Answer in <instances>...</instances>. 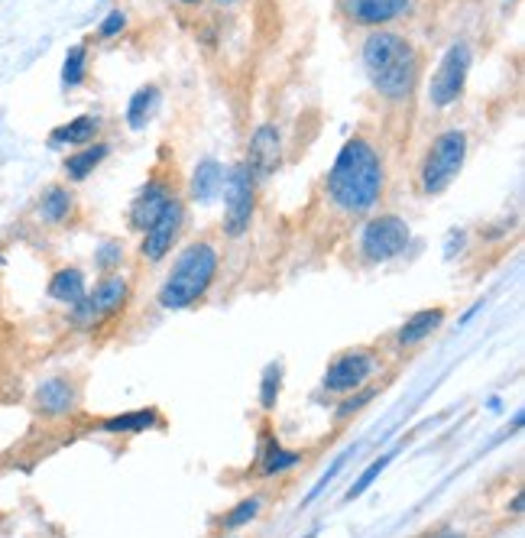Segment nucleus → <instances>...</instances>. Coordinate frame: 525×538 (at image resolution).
<instances>
[{
  "label": "nucleus",
  "mask_w": 525,
  "mask_h": 538,
  "mask_svg": "<svg viewBox=\"0 0 525 538\" xmlns=\"http://www.w3.org/2000/svg\"><path fill=\"white\" fill-rule=\"evenodd\" d=\"M360 62L370 88L389 104L412 101L422 78V52L396 30H370L360 46Z\"/></svg>",
  "instance_id": "f03ea898"
},
{
  "label": "nucleus",
  "mask_w": 525,
  "mask_h": 538,
  "mask_svg": "<svg viewBox=\"0 0 525 538\" xmlns=\"http://www.w3.org/2000/svg\"><path fill=\"white\" fill-rule=\"evenodd\" d=\"M88 78V46L85 43H75L65 52V62H62V88L72 91L78 85H85Z\"/></svg>",
  "instance_id": "b1692460"
},
{
  "label": "nucleus",
  "mask_w": 525,
  "mask_h": 538,
  "mask_svg": "<svg viewBox=\"0 0 525 538\" xmlns=\"http://www.w3.org/2000/svg\"><path fill=\"white\" fill-rule=\"evenodd\" d=\"M302 464V454L299 451H289V448H282L276 438H269L263 451H260V477H282L286 470L292 467H299Z\"/></svg>",
  "instance_id": "5701e85b"
},
{
  "label": "nucleus",
  "mask_w": 525,
  "mask_h": 538,
  "mask_svg": "<svg viewBox=\"0 0 525 538\" xmlns=\"http://www.w3.org/2000/svg\"><path fill=\"white\" fill-rule=\"evenodd\" d=\"M175 4H182V7H201L205 0H175Z\"/></svg>",
  "instance_id": "2f4dec72"
},
{
  "label": "nucleus",
  "mask_w": 525,
  "mask_h": 538,
  "mask_svg": "<svg viewBox=\"0 0 525 538\" xmlns=\"http://www.w3.org/2000/svg\"><path fill=\"white\" fill-rule=\"evenodd\" d=\"M282 163V133L276 124H260L253 130V137L247 143V169L253 172V179L263 182L269 179Z\"/></svg>",
  "instance_id": "f8f14e48"
},
{
  "label": "nucleus",
  "mask_w": 525,
  "mask_h": 538,
  "mask_svg": "<svg viewBox=\"0 0 525 538\" xmlns=\"http://www.w3.org/2000/svg\"><path fill=\"white\" fill-rule=\"evenodd\" d=\"M224 172L227 169L218 163V159H201L192 172V182H188V195H192V201H198V205H211L224 188Z\"/></svg>",
  "instance_id": "f3484780"
},
{
  "label": "nucleus",
  "mask_w": 525,
  "mask_h": 538,
  "mask_svg": "<svg viewBox=\"0 0 525 538\" xmlns=\"http://www.w3.org/2000/svg\"><path fill=\"white\" fill-rule=\"evenodd\" d=\"M46 292H49L52 302H62V305L72 308L75 302H82L88 295V279H85V273L78 266H62V269L52 273Z\"/></svg>",
  "instance_id": "6ab92c4d"
},
{
  "label": "nucleus",
  "mask_w": 525,
  "mask_h": 538,
  "mask_svg": "<svg viewBox=\"0 0 525 538\" xmlns=\"http://www.w3.org/2000/svg\"><path fill=\"white\" fill-rule=\"evenodd\" d=\"M185 218H188L185 201H182L179 195H172V198L166 201V208L159 211V218L140 234V257H143L146 263L166 260L169 250H172V244L182 237Z\"/></svg>",
  "instance_id": "1a4fd4ad"
},
{
  "label": "nucleus",
  "mask_w": 525,
  "mask_h": 538,
  "mask_svg": "<svg viewBox=\"0 0 525 538\" xmlns=\"http://www.w3.org/2000/svg\"><path fill=\"white\" fill-rule=\"evenodd\" d=\"M389 461H393V454H383L380 461H373V464H370L367 470H363V474H360V480L354 483V487L347 490V500H354V496H363V493H367V487H370V483H373L376 477L383 474V470H386V464H389Z\"/></svg>",
  "instance_id": "cd10ccee"
},
{
  "label": "nucleus",
  "mask_w": 525,
  "mask_h": 538,
  "mask_svg": "<svg viewBox=\"0 0 525 538\" xmlns=\"http://www.w3.org/2000/svg\"><path fill=\"white\" fill-rule=\"evenodd\" d=\"M124 30H127V13L124 10H111L98 26V39H101V43H107V39H117Z\"/></svg>",
  "instance_id": "c85d7f7f"
},
{
  "label": "nucleus",
  "mask_w": 525,
  "mask_h": 538,
  "mask_svg": "<svg viewBox=\"0 0 525 538\" xmlns=\"http://www.w3.org/2000/svg\"><path fill=\"white\" fill-rule=\"evenodd\" d=\"M94 263H98L101 273H114V269H120V263H124V244H117V240H104V244L98 247V253H94Z\"/></svg>",
  "instance_id": "bb28decb"
},
{
  "label": "nucleus",
  "mask_w": 525,
  "mask_h": 538,
  "mask_svg": "<svg viewBox=\"0 0 525 538\" xmlns=\"http://www.w3.org/2000/svg\"><path fill=\"white\" fill-rule=\"evenodd\" d=\"M221 269L218 247L211 240H198V244H188L179 257H175L169 276L163 279V286L156 292V302L166 308V312H182V308H192L208 295Z\"/></svg>",
  "instance_id": "7ed1b4c3"
},
{
  "label": "nucleus",
  "mask_w": 525,
  "mask_h": 538,
  "mask_svg": "<svg viewBox=\"0 0 525 538\" xmlns=\"http://www.w3.org/2000/svg\"><path fill=\"white\" fill-rule=\"evenodd\" d=\"M75 214V195L65 185H49L36 201V218L46 227H62L69 224Z\"/></svg>",
  "instance_id": "dca6fc26"
},
{
  "label": "nucleus",
  "mask_w": 525,
  "mask_h": 538,
  "mask_svg": "<svg viewBox=\"0 0 525 538\" xmlns=\"http://www.w3.org/2000/svg\"><path fill=\"white\" fill-rule=\"evenodd\" d=\"M166 419L156 409H137V412H124L114 415V419H104L101 428L114 435H133V432H146V428H163Z\"/></svg>",
  "instance_id": "4be33fe9"
},
{
  "label": "nucleus",
  "mask_w": 525,
  "mask_h": 538,
  "mask_svg": "<svg viewBox=\"0 0 525 538\" xmlns=\"http://www.w3.org/2000/svg\"><path fill=\"white\" fill-rule=\"evenodd\" d=\"M159 104H163V94H159L156 85H143L140 91H133V98L127 101V127L146 130L159 114Z\"/></svg>",
  "instance_id": "412c9836"
},
{
  "label": "nucleus",
  "mask_w": 525,
  "mask_h": 538,
  "mask_svg": "<svg viewBox=\"0 0 525 538\" xmlns=\"http://www.w3.org/2000/svg\"><path fill=\"white\" fill-rule=\"evenodd\" d=\"M464 163H467V130L461 127L441 130L438 137L428 143V150L419 163V192L428 198L448 192L454 179L461 176Z\"/></svg>",
  "instance_id": "20e7f679"
},
{
  "label": "nucleus",
  "mask_w": 525,
  "mask_h": 538,
  "mask_svg": "<svg viewBox=\"0 0 525 538\" xmlns=\"http://www.w3.org/2000/svg\"><path fill=\"white\" fill-rule=\"evenodd\" d=\"M263 509V496H247V500H240L237 506H231L227 513L221 516V532L227 535V532H237V529H244V526H250L253 519H257V513Z\"/></svg>",
  "instance_id": "393cba45"
},
{
  "label": "nucleus",
  "mask_w": 525,
  "mask_h": 538,
  "mask_svg": "<svg viewBox=\"0 0 525 538\" xmlns=\"http://www.w3.org/2000/svg\"><path fill=\"white\" fill-rule=\"evenodd\" d=\"M221 538H234V535H221Z\"/></svg>",
  "instance_id": "72a5a7b5"
},
{
  "label": "nucleus",
  "mask_w": 525,
  "mask_h": 538,
  "mask_svg": "<svg viewBox=\"0 0 525 538\" xmlns=\"http://www.w3.org/2000/svg\"><path fill=\"white\" fill-rule=\"evenodd\" d=\"M386 192V163L367 137H350L325 176V195L347 218L370 214Z\"/></svg>",
  "instance_id": "f257e3e1"
},
{
  "label": "nucleus",
  "mask_w": 525,
  "mask_h": 538,
  "mask_svg": "<svg viewBox=\"0 0 525 538\" xmlns=\"http://www.w3.org/2000/svg\"><path fill=\"white\" fill-rule=\"evenodd\" d=\"M218 4H221V7H234V4H237V0H218Z\"/></svg>",
  "instance_id": "473e14b6"
},
{
  "label": "nucleus",
  "mask_w": 525,
  "mask_h": 538,
  "mask_svg": "<svg viewBox=\"0 0 525 538\" xmlns=\"http://www.w3.org/2000/svg\"><path fill=\"white\" fill-rule=\"evenodd\" d=\"M432 538H467V535H457V532H451V529H444V532H438V535H432Z\"/></svg>",
  "instance_id": "7c9ffc66"
},
{
  "label": "nucleus",
  "mask_w": 525,
  "mask_h": 538,
  "mask_svg": "<svg viewBox=\"0 0 525 538\" xmlns=\"http://www.w3.org/2000/svg\"><path fill=\"white\" fill-rule=\"evenodd\" d=\"M412 244V227L406 218L399 214H376L357 237V253H360V263L367 266H380L389 263L406 253V247Z\"/></svg>",
  "instance_id": "39448f33"
},
{
  "label": "nucleus",
  "mask_w": 525,
  "mask_h": 538,
  "mask_svg": "<svg viewBox=\"0 0 525 538\" xmlns=\"http://www.w3.org/2000/svg\"><path fill=\"white\" fill-rule=\"evenodd\" d=\"M376 396V389H354V396H350L347 402H341L338 406V419L344 422L347 415H354V412H360L363 406H367V402Z\"/></svg>",
  "instance_id": "c756f323"
},
{
  "label": "nucleus",
  "mask_w": 525,
  "mask_h": 538,
  "mask_svg": "<svg viewBox=\"0 0 525 538\" xmlns=\"http://www.w3.org/2000/svg\"><path fill=\"white\" fill-rule=\"evenodd\" d=\"M257 179H253V172L237 163L224 172V234L237 240L250 231L253 224V214H257Z\"/></svg>",
  "instance_id": "0eeeda50"
},
{
  "label": "nucleus",
  "mask_w": 525,
  "mask_h": 538,
  "mask_svg": "<svg viewBox=\"0 0 525 538\" xmlns=\"http://www.w3.org/2000/svg\"><path fill=\"white\" fill-rule=\"evenodd\" d=\"M130 299V282L120 273H104L82 302L72 305V321L78 328H94L104 318H114Z\"/></svg>",
  "instance_id": "6e6552de"
},
{
  "label": "nucleus",
  "mask_w": 525,
  "mask_h": 538,
  "mask_svg": "<svg viewBox=\"0 0 525 538\" xmlns=\"http://www.w3.org/2000/svg\"><path fill=\"white\" fill-rule=\"evenodd\" d=\"M175 192H172V185L163 179V176H153L150 182H146L140 192H137V198L130 201V211H127V218H130V227L133 231H146L156 218H159V211L166 208V201L172 198Z\"/></svg>",
  "instance_id": "ddd939ff"
},
{
  "label": "nucleus",
  "mask_w": 525,
  "mask_h": 538,
  "mask_svg": "<svg viewBox=\"0 0 525 538\" xmlns=\"http://www.w3.org/2000/svg\"><path fill=\"white\" fill-rule=\"evenodd\" d=\"M444 318H448V308H422V312H415L409 321H402V328L396 331L393 344L399 351H409V347H419L425 338H432V334L444 325Z\"/></svg>",
  "instance_id": "2eb2a0df"
},
{
  "label": "nucleus",
  "mask_w": 525,
  "mask_h": 538,
  "mask_svg": "<svg viewBox=\"0 0 525 538\" xmlns=\"http://www.w3.org/2000/svg\"><path fill=\"white\" fill-rule=\"evenodd\" d=\"M98 137H101V117L78 114L69 124H62L49 133V146H88V143H98Z\"/></svg>",
  "instance_id": "a211bd4d"
},
{
  "label": "nucleus",
  "mask_w": 525,
  "mask_h": 538,
  "mask_svg": "<svg viewBox=\"0 0 525 538\" xmlns=\"http://www.w3.org/2000/svg\"><path fill=\"white\" fill-rule=\"evenodd\" d=\"M376 373V354L367 347H350L338 354L325 370V389L328 393H354Z\"/></svg>",
  "instance_id": "9d476101"
},
{
  "label": "nucleus",
  "mask_w": 525,
  "mask_h": 538,
  "mask_svg": "<svg viewBox=\"0 0 525 538\" xmlns=\"http://www.w3.org/2000/svg\"><path fill=\"white\" fill-rule=\"evenodd\" d=\"M36 409L43 415H69L78 406V386L69 380V376H49L36 386Z\"/></svg>",
  "instance_id": "4468645a"
},
{
  "label": "nucleus",
  "mask_w": 525,
  "mask_h": 538,
  "mask_svg": "<svg viewBox=\"0 0 525 538\" xmlns=\"http://www.w3.org/2000/svg\"><path fill=\"white\" fill-rule=\"evenodd\" d=\"M412 7L415 0H338L341 17L367 30H386L389 23L406 20Z\"/></svg>",
  "instance_id": "9b49d317"
},
{
  "label": "nucleus",
  "mask_w": 525,
  "mask_h": 538,
  "mask_svg": "<svg viewBox=\"0 0 525 538\" xmlns=\"http://www.w3.org/2000/svg\"><path fill=\"white\" fill-rule=\"evenodd\" d=\"M107 156H111V146L101 143V140L98 143H88V146H78V150L62 163L65 179H69V182H85Z\"/></svg>",
  "instance_id": "aec40b11"
},
{
  "label": "nucleus",
  "mask_w": 525,
  "mask_h": 538,
  "mask_svg": "<svg viewBox=\"0 0 525 538\" xmlns=\"http://www.w3.org/2000/svg\"><path fill=\"white\" fill-rule=\"evenodd\" d=\"M279 393H282V363H269L263 370V383H260V406L263 412H273L276 402H279Z\"/></svg>",
  "instance_id": "a878e982"
},
{
  "label": "nucleus",
  "mask_w": 525,
  "mask_h": 538,
  "mask_svg": "<svg viewBox=\"0 0 525 538\" xmlns=\"http://www.w3.org/2000/svg\"><path fill=\"white\" fill-rule=\"evenodd\" d=\"M470 65H474V49H470L467 39H457L441 56L432 82H428V104H432L435 111H448L451 104L464 98Z\"/></svg>",
  "instance_id": "423d86ee"
}]
</instances>
